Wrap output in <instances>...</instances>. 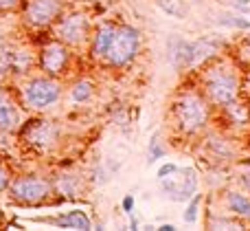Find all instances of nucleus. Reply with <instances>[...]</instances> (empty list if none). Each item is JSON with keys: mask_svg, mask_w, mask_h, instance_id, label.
I'll use <instances>...</instances> for the list:
<instances>
[{"mask_svg": "<svg viewBox=\"0 0 250 231\" xmlns=\"http://www.w3.org/2000/svg\"><path fill=\"white\" fill-rule=\"evenodd\" d=\"M173 119L185 135H195L208 121V104L200 92L187 91L173 101Z\"/></svg>", "mask_w": 250, "mask_h": 231, "instance_id": "obj_2", "label": "nucleus"}, {"mask_svg": "<svg viewBox=\"0 0 250 231\" xmlns=\"http://www.w3.org/2000/svg\"><path fill=\"white\" fill-rule=\"evenodd\" d=\"M202 86H204V95L208 97V101L213 106L226 108L233 101H237L242 82H239V75L233 66L220 62V64L211 66V69H207L202 73Z\"/></svg>", "mask_w": 250, "mask_h": 231, "instance_id": "obj_1", "label": "nucleus"}, {"mask_svg": "<svg viewBox=\"0 0 250 231\" xmlns=\"http://www.w3.org/2000/svg\"><path fill=\"white\" fill-rule=\"evenodd\" d=\"M9 185V176H7V172L2 170V167H0V192H2L4 187H7Z\"/></svg>", "mask_w": 250, "mask_h": 231, "instance_id": "obj_27", "label": "nucleus"}, {"mask_svg": "<svg viewBox=\"0 0 250 231\" xmlns=\"http://www.w3.org/2000/svg\"><path fill=\"white\" fill-rule=\"evenodd\" d=\"M248 77H250V75H248ZM244 88H248V95H250V82H246V84H244Z\"/></svg>", "mask_w": 250, "mask_h": 231, "instance_id": "obj_30", "label": "nucleus"}, {"mask_svg": "<svg viewBox=\"0 0 250 231\" xmlns=\"http://www.w3.org/2000/svg\"><path fill=\"white\" fill-rule=\"evenodd\" d=\"M123 211L125 214H132L134 211V196L132 194H127V196L123 198Z\"/></svg>", "mask_w": 250, "mask_h": 231, "instance_id": "obj_26", "label": "nucleus"}, {"mask_svg": "<svg viewBox=\"0 0 250 231\" xmlns=\"http://www.w3.org/2000/svg\"><path fill=\"white\" fill-rule=\"evenodd\" d=\"M217 24L233 26V29H244V31H250V22L246 20V18H239V16H229V13H222V16H217Z\"/></svg>", "mask_w": 250, "mask_h": 231, "instance_id": "obj_20", "label": "nucleus"}, {"mask_svg": "<svg viewBox=\"0 0 250 231\" xmlns=\"http://www.w3.org/2000/svg\"><path fill=\"white\" fill-rule=\"evenodd\" d=\"M18 126H20V115H18L16 104L0 95V130L11 132V130H16Z\"/></svg>", "mask_w": 250, "mask_h": 231, "instance_id": "obj_14", "label": "nucleus"}, {"mask_svg": "<svg viewBox=\"0 0 250 231\" xmlns=\"http://www.w3.org/2000/svg\"><path fill=\"white\" fill-rule=\"evenodd\" d=\"M230 7L237 13H250V0H230Z\"/></svg>", "mask_w": 250, "mask_h": 231, "instance_id": "obj_23", "label": "nucleus"}, {"mask_svg": "<svg viewBox=\"0 0 250 231\" xmlns=\"http://www.w3.org/2000/svg\"><path fill=\"white\" fill-rule=\"evenodd\" d=\"M22 2H24V0H0V11H13V9H18Z\"/></svg>", "mask_w": 250, "mask_h": 231, "instance_id": "obj_24", "label": "nucleus"}, {"mask_svg": "<svg viewBox=\"0 0 250 231\" xmlns=\"http://www.w3.org/2000/svg\"><path fill=\"white\" fill-rule=\"evenodd\" d=\"M217 53H220V48H217L215 42H211V40H195L193 51H191V69L208 62L211 57H215Z\"/></svg>", "mask_w": 250, "mask_h": 231, "instance_id": "obj_15", "label": "nucleus"}, {"mask_svg": "<svg viewBox=\"0 0 250 231\" xmlns=\"http://www.w3.org/2000/svg\"><path fill=\"white\" fill-rule=\"evenodd\" d=\"M160 187L171 201H189L198 189V172L193 167H178L173 174L160 179Z\"/></svg>", "mask_w": 250, "mask_h": 231, "instance_id": "obj_6", "label": "nucleus"}, {"mask_svg": "<svg viewBox=\"0 0 250 231\" xmlns=\"http://www.w3.org/2000/svg\"><path fill=\"white\" fill-rule=\"evenodd\" d=\"M138 48H141V33H138V29H134L129 24H117L114 38L104 57L108 60L110 66H125L136 57Z\"/></svg>", "mask_w": 250, "mask_h": 231, "instance_id": "obj_3", "label": "nucleus"}, {"mask_svg": "<svg viewBox=\"0 0 250 231\" xmlns=\"http://www.w3.org/2000/svg\"><path fill=\"white\" fill-rule=\"evenodd\" d=\"M193 2H202V0H193Z\"/></svg>", "mask_w": 250, "mask_h": 231, "instance_id": "obj_32", "label": "nucleus"}, {"mask_svg": "<svg viewBox=\"0 0 250 231\" xmlns=\"http://www.w3.org/2000/svg\"><path fill=\"white\" fill-rule=\"evenodd\" d=\"M176 170H178V165H173V163H167V165H163V167L158 170V181L165 179V176H169V174H173Z\"/></svg>", "mask_w": 250, "mask_h": 231, "instance_id": "obj_25", "label": "nucleus"}, {"mask_svg": "<svg viewBox=\"0 0 250 231\" xmlns=\"http://www.w3.org/2000/svg\"><path fill=\"white\" fill-rule=\"evenodd\" d=\"M114 31H117V24H108V22L101 24V26H97L95 35H92V46H90L92 55L95 57L105 55V51H108L110 42H112V38H114Z\"/></svg>", "mask_w": 250, "mask_h": 231, "instance_id": "obj_13", "label": "nucleus"}, {"mask_svg": "<svg viewBox=\"0 0 250 231\" xmlns=\"http://www.w3.org/2000/svg\"><path fill=\"white\" fill-rule=\"evenodd\" d=\"M55 38L64 42L66 46H79L90 38V20L86 13L77 11L62 18L55 24Z\"/></svg>", "mask_w": 250, "mask_h": 231, "instance_id": "obj_8", "label": "nucleus"}, {"mask_svg": "<svg viewBox=\"0 0 250 231\" xmlns=\"http://www.w3.org/2000/svg\"><path fill=\"white\" fill-rule=\"evenodd\" d=\"M64 11V2L62 0H26L24 2V20L31 26H51L57 22V18Z\"/></svg>", "mask_w": 250, "mask_h": 231, "instance_id": "obj_9", "label": "nucleus"}, {"mask_svg": "<svg viewBox=\"0 0 250 231\" xmlns=\"http://www.w3.org/2000/svg\"><path fill=\"white\" fill-rule=\"evenodd\" d=\"M33 66V53L24 51V48L16 46H2L0 48V75L7 73H29V69Z\"/></svg>", "mask_w": 250, "mask_h": 231, "instance_id": "obj_11", "label": "nucleus"}, {"mask_svg": "<svg viewBox=\"0 0 250 231\" xmlns=\"http://www.w3.org/2000/svg\"><path fill=\"white\" fill-rule=\"evenodd\" d=\"M4 46V38H2V35H0V48H2Z\"/></svg>", "mask_w": 250, "mask_h": 231, "instance_id": "obj_31", "label": "nucleus"}, {"mask_svg": "<svg viewBox=\"0 0 250 231\" xmlns=\"http://www.w3.org/2000/svg\"><path fill=\"white\" fill-rule=\"evenodd\" d=\"M200 207H202V194H195V196L191 198V203H189V207H187V211H185V223H187V225H195V223H198Z\"/></svg>", "mask_w": 250, "mask_h": 231, "instance_id": "obj_21", "label": "nucleus"}, {"mask_svg": "<svg viewBox=\"0 0 250 231\" xmlns=\"http://www.w3.org/2000/svg\"><path fill=\"white\" fill-rule=\"evenodd\" d=\"M156 4L160 7V11H165L171 18H178V20L187 18V13H189V7H187L185 0H156Z\"/></svg>", "mask_w": 250, "mask_h": 231, "instance_id": "obj_18", "label": "nucleus"}, {"mask_svg": "<svg viewBox=\"0 0 250 231\" xmlns=\"http://www.w3.org/2000/svg\"><path fill=\"white\" fill-rule=\"evenodd\" d=\"M191 51H193V42H187L180 35H171V40H169V57H171V64L178 70L191 69Z\"/></svg>", "mask_w": 250, "mask_h": 231, "instance_id": "obj_12", "label": "nucleus"}, {"mask_svg": "<svg viewBox=\"0 0 250 231\" xmlns=\"http://www.w3.org/2000/svg\"><path fill=\"white\" fill-rule=\"evenodd\" d=\"M68 46L60 40H51L40 48V66L51 77H62L68 69Z\"/></svg>", "mask_w": 250, "mask_h": 231, "instance_id": "obj_10", "label": "nucleus"}, {"mask_svg": "<svg viewBox=\"0 0 250 231\" xmlns=\"http://www.w3.org/2000/svg\"><path fill=\"white\" fill-rule=\"evenodd\" d=\"M158 229H160V231H176V227H173V225H169V223H167V225H160Z\"/></svg>", "mask_w": 250, "mask_h": 231, "instance_id": "obj_29", "label": "nucleus"}, {"mask_svg": "<svg viewBox=\"0 0 250 231\" xmlns=\"http://www.w3.org/2000/svg\"><path fill=\"white\" fill-rule=\"evenodd\" d=\"M165 154H167V150L163 148V145H160V141H158V135L154 137V139L149 141V154H147V163H156L158 161V159H163Z\"/></svg>", "mask_w": 250, "mask_h": 231, "instance_id": "obj_22", "label": "nucleus"}, {"mask_svg": "<svg viewBox=\"0 0 250 231\" xmlns=\"http://www.w3.org/2000/svg\"><path fill=\"white\" fill-rule=\"evenodd\" d=\"M9 192H11V198H16L22 205H38L51 196L53 187L48 181L38 179V176H18L9 185Z\"/></svg>", "mask_w": 250, "mask_h": 231, "instance_id": "obj_7", "label": "nucleus"}, {"mask_svg": "<svg viewBox=\"0 0 250 231\" xmlns=\"http://www.w3.org/2000/svg\"><path fill=\"white\" fill-rule=\"evenodd\" d=\"M22 141L35 152H48L60 141V128L48 119H31L22 128Z\"/></svg>", "mask_w": 250, "mask_h": 231, "instance_id": "obj_5", "label": "nucleus"}, {"mask_svg": "<svg viewBox=\"0 0 250 231\" xmlns=\"http://www.w3.org/2000/svg\"><path fill=\"white\" fill-rule=\"evenodd\" d=\"M46 223H53L57 225V227H66V229H90V220H88V216L83 214V211H68V214L64 216H57V218H51L46 220Z\"/></svg>", "mask_w": 250, "mask_h": 231, "instance_id": "obj_16", "label": "nucleus"}, {"mask_svg": "<svg viewBox=\"0 0 250 231\" xmlns=\"http://www.w3.org/2000/svg\"><path fill=\"white\" fill-rule=\"evenodd\" d=\"M60 97H62V86L51 75L33 77V79H29V82H24V86H22V99L33 110L51 108L53 104H57Z\"/></svg>", "mask_w": 250, "mask_h": 231, "instance_id": "obj_4", "label": "nucleus"}, {"mask_svg": "<svg viewBox=\"0 0 250 231\" xmlns=\"http://www.w3.org/2000/svg\"><path fill=\"white\" fill-rule=\"evenodd\" d=\"M226 205L229 211L235 214L237 218H246L250 220V198L242 192H229L226 194Z\"/></svg>", "mask_w": 250, "mask_h": 231, "instance_id": "obj_17", "label": "nucleus"}, {"mask_svg": "<svg viewBox=\"0 0 250 231\" xmlns=\"http://www.w3.org/2000/svg\"><path fill=\"white\" fill-rule=\"evenodd\" d=\"M92 92H95V86H92L90 82H86V79H82V82H77L70 88V99H73L75 104H82V101L90 99Z\"/></svg>", "mask_w": 250, "mask_h": 231, "instance_id": "obj_19", "label": "nucleus"}, {"mask_svg": "<svg viewBox=\"0 0 250 231\" xmlns=\"http://www.w3.org/2000/svg\"><path fill=\"white\" fill-rule=\"evenodd\" d=\"M242 53H244V57H246V60L250 62V40L246 42V46H244V51H242Z\"/></svg>", "mask_w": 250, "mask_h": 231, "instance_id": "obj_28", "label": "nucleus"}]
</instances>
